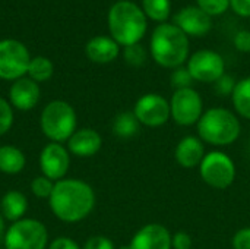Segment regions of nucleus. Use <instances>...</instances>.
Segmentation results:
<instances>
[{
	"mask_svg": "<svg viewBox=\"0 0 250 249\" xmlns=\"http://www.w3.org/2000/svg\"><path fill=\"white\" fill-rule=\"evenodd\" d=\"M53 214L66 223L86 219L95 207V192L83 181L62 179L54 183L48 198Z\"/></svg>",
	"mask_w": 250,
	"mask_h": 249,
	"instance_id": "f257e3e1",
	"label": "nucleus"
},
{
	"mask_svg": "<svg viewBox=\"0 0 250 249\" xmlns=\"http://www.w3.org/2000/svg\"><path fill=\"white\" fill-rule=\"evenodd\" d=\"M149 50L161 68L177 69L189 59V37L174 23H160L152 31Z\"/></svg>",
	"mask_w": 250,
	"mask_h": 249,
	"instance_id": "f03ea898",
	"label": "nucleus"
},
{
	"mask_svg": "<svg viewBox=\"0 0 250 249\" xmlns=\"http://www.w3.org/2000/svg\"><path fill=\"white\" fill-rule=\"evenodd\" d=\"M146 19L142 7L133 1H116L108 10V29L111 38L123 47L141 43L148 28Z\"/></svg>",
	"mask_w": 250,
	"mask_h": 249,
	"instance_id": "7ed1b4c3",
	"label": "nucleus"
},
{
	"mask_svg": "<svg viewBox=\"0 0 250 249\" xmlns=\"http://www.w3.org/2000/svg\"><path fill=\"white\" fill-rule=\"evenodd\" d=\"M240 122L234 113L223 107H214L204 112L198 122V134L204 142L224 147L236 142L240 136Z\"/></svg>",
	"mask_w": 250,
	"mask_h": 249,
	"instance_id": "20e7f679",
	"label": "nucleus"
},
{
	"mask_svg": "<svg viewBox=\"0 0 250 249\" xmlns=\"http://www.w3.org/2000/svg\"><path fill=\"white\" fill-rule=\"evenodd\" d=\"M76 125L78 120L73 107L63 100L48 103L41 112L40 126L42 134L51 142L62 144L69 141L76 131Z\"/></svg>",
	"mask_w": 250,
	"mask_h": 249,
	"instance_id": "39448f33",
	"label": "nucleus"
},
{
	"mask_svg": "<svg viewBox=\"0 0 250 249\" xmlns=\"http://www.w3.org/2000/svg\"><path fill=\"white\" fill-rule=\"evenodd\" d=\"M48 232L35 219H21L6 229L3 236L4 249H45Z\"/></svg>",
	"mask_w": 250,
	"mask_h": 249,
	"instance_id": "423d86ee",
	"label": "nucleus"
},
{
	"mask_svg": "<svg viewBox=\"0 0 250 249\" xmlns=\"http://www.w3.org/2000/svg\"><path fill=\"white\" fill-rule=\"evenodd\" d=\"M199 173L207 185L215 189H227L236 179V166L227 154L211 151L199 164Z\"/></svg>",
	"mask_w": 250,
	"mask_h": 249,
	"instance_id": "0eeeda50",
	"label": "nucleus"
},
{
	"mask_svg": "<svg viewBox=\"0 0 250 249\" xmlns=\"http://www.w3.org/2000/svg\"><path fill=\"white\" fill-rule=\"evenodd\" d=\"M28 48L18 40H0V79L16 81L23 78L31 62Z\"/></svg>",
	"mask_w": 250,
	"mask_h": 249,
	"instance_id": "6e6552de",
	"label": "nucleus"
},
{
	"mask_svg": "<svg viewBox=\"0 0 250 249\" xmlns=\"http://www.w3.org/2000/svg\"><path fill=\"white\" fill-rule=\"evenodd\" d=\"M188 70L193 81L215 84L226 73V62L223 56L214 50H198L188 59Z\"/></svg>",
	"mask_w": 250,
	"mask_h": 249,
	"instance_id": "1a4fd4ad",
	"label": "nucleus"
},
{
	"mask_svg": "<svg viewBox=\"0 0 250 249\" xmlns=\"http://www.w3.org/2000/svg\"><path fill=\"white\" fill-rule=\"evenodd\" d=\"M170 112L173 120L180 126L198 123L204 114V103L199 92L193 88L176 90L170 101Z\"/></svg>",
	"mask_w": 250,
	"mask_h": 249,
	"instance_id": "9d476101",
	"label": "nucleus"
},
{
	"mask_svg": "<svg viewBox=\"0 0 250 249\" xmlns=\"http://www.w3.org/2000/svg\"><path fill=\"white\" fill-rule=\"evenodd\" d=\"M133 113L141 125L149 128H157L164 125L171 116L170 103L163 95L154 92L142 95L136 101L133 107Z\"/></svg>",
	"mask_w": 250,
	"mask_h": 249,
	"instance_id": "9b49d317",
	"label": "nucleus"
},
{
	"mask_svg": "<svg viewBox=\"0 0 250 249\" xmlns=\"http://www.w3.org/2000/svg\"><path fill=\"white\" fill-rule=\"evenodd\" d=\"M70 167V156L69 150H66L62 144L50 142L47 144L40 154V169L42 176L51 179L53 182H59L64 179Z\"/></svg>",
	"mask_w": 250,
	"mask_h": 249,
	"instance_id": "f8f14e48",
	"label": "nucleus"
},
{
	"mask_svg": "<svg viewBox=\"0 0 250 249\" xmlns=\"http://www.w3.org/2000/svg\"><path fill=\"white\" fill-rule=\"evenodd\" d=\"M173 23L188 37H204L212 28V16L198 6H185L174 15Z\"/></svg>",
	"mask_w": 250,
	"mask_h": 249,
	"instance_id": "ddd939ff",
	"label": "nucleus"
},
{
	"mask_svg": "<svg viewBox=\"0 0 250 249\" xmlns=\"http://www.w3.org/2000/svg\"><path fill=\"white\" fill-rule=\"evenodd\" d=\"M129 249H171V233L163 225L149 223L135 233Z\"/></svg>",
	"mask_w": 250,
	"mask_h": 249,
	"instance_id": "4468645a",
	"label": "nucleus"
},
{
	"mask_svg": "<svg viewBox=\"0 0 250 249\" xmlns=\"http://www.w3.org/2000/svg\"><path fill=\"white\" fill-rule=\"evenodd\" d=\"M40 87L35 81L31 78H19L13 81L10 90H9V100L10 106L22 110V112H29L32 110L38 101H40Z\"/></svg>",
	"mask_w": 250,
	"mask_h": 249,
	"instance_id": "2eb2a0df",
	"label": "nucleus"
},
{
	"mask_svg": "<svg viewBox=\"0 0 250 249\" xmlns=\"http://www.w3.org/2000/svg\"><path fill=\"white\" fill-rule=\"evenodd\" d=\"M101 145H103L101 135L91 128L76 129L75 134L67 141V148L70 154L82 158L95 156L101 150Z\"/></svg>",
	"mask_w": 250,
	"mask_h": 249,
	"instance_id": "dca6fc26",
	"label": "nucleus"
},
{
	"mask_svg": "<svg viewBox=\"0 0 250 249\" xmlns=\"http://www.w3.org/2000/svg\"><path fill=\"white\" fill-rule=\"evenodd\" d=\"M205 157V147L201 138L185 136L179 141L174 150V158L179 166L185 169H193L202 163Z\"/></svg>",
	"mask_w": 250,
	"mask_h": 249,
	"instance_id": "f3484780",
	"label": "nucleus"
},
{
	"mask_svg": "<svg viewBox=\"0 0 250 249\" xmlns=\"http://www.w3.org/2000/svg\"><path fill=\"white\" fill-rule=\"evenodd\" d=\"M85 53L88 59L94 63L105 65L117 59V56L120 54V45L111 37L98 35L88 41Z\"/></svg>",
	"mask_w": 250,
	"mask_h": 249,
	"instance_id": "a211bd4d",
	"label": "nucleus"
},
{
	"mask_svg": "<svg viewBox=\"0 0 250 249\" xmlns=\"http://www.w3.org/2000/svg\"><path fill=\"white\" fill-rule=\"evenodd\" d=\"M28 210V200L19 191H9L3 195L0 201V213L6 220L18 222L23 219Z\"/></svg>",
	"mask_w": 250,
	"mask_h": 249,
	"instance_id": "6ab92c4d",
	"label": "nucleus"
},
{
	"mask_svg": "<svg viewBox=\"0 0 250 249\" xmlns=\"http://www.w3.org/2000/svg\"><path fill=\"white\" fill-rule=\"evenodd\" d=\"M26 163L25 154L13 145L0 147V172L6 175H16L23 170Z\"/></svg>",
	"mask_w": 250,
	"mask_h": 249,
	"instance_id": "aec40b11",
	"label": "nucleus"
},
{
	"mask_svg": "<svg viewBox=\"0 0 250 249\" xmlns=\"http://www.w3.org/2000/svg\"><path fill=\"white\" fill-rule=\"evenodd\" d=\"M139 120L136 119L133 112H122L113 120V132L116 136L129 139L139 132Z\"/></svg>",
	"mask_w": 250,
	"mask_h": 249,
	"instance_id": "412c9836",
	"label": "nucleus"
},
{
	"mask_svg": "<svg viewBox=\"0 0 250 249\" xmlns=\"http://www.w3.org/2000/svg\"><path fill=\"white\" fill-rule=\"evenodd\" d=\"M231 100L236 112L242 117L250 119V76L240 79L236 84V88L231 94Z\"/></svg>",
	"mask_w": 250,
	"mask_h": 249,
	"instance_id": "4be33fe9",
	"label": "nucleus"
},
{
	"mask_svg": "<svg viewBox=\"0 0 250 249\" xmlns=\"http://www.w3.org/2000/svg\"><path fill=\"white\" fill-rule=\"evenodd\" d=\"M142 10L145 16L154 22L166 23L171 13L170 0H142Z\"/></svg>",
	"mask_w": 250,
	"mask_h": 249,
	"instance_id": "5701e85b",
	"label": "nucleus"
},
{
	"mask_svg": "<svg viewBox=\"0 0 250 249\" xmlns=\"http://www.w3.org/2000/svg\"><path fill=\"white\" fill-rule=\"evenodd\" d=\"M54 73V66H53V62L44 56H37V57H32L31 62H29V66H28V78H31L32 81H35L37 84L38 82H45L48 81Z\"/></svg>",
	"mask_w": 250,
	"mask_h": 249,
	"instance_id": "b1692460",
	"label": "nucleus"
},
{
	"mask_svg": "<svg viewBox=\"0 0 250 249\" xmlns=\"http://www.w3.org/2000/svg\"><path fill=\"white\" fill-rule=\"evenodd\" d=\"M123 57L127 65H130L133 68H141L146 62V50L139 43L133 44V45H127V47H125Z\"/></svg>",
	"mask_w": 250,
	"mask_h": 249,
	"instance_id": "393cba45",
	"label": "nucleus"
},
{
	"mask_svg": "<svg viewBox=\"0 0 250 249\" xmlns=\"http://www.w3.org/2000/svg\"><path fill=\"white\" fill-rule=\"evenodd\" d=\"M196 6L209 16H220L230 9V0H196Z\"/></svg>",
	"mask_w": 250,
	"mask_h": 249,
	"instance_id": "a878e982",
	"label": "nucleus"
},
{
	"mask_svg": "<svg viewBox=\"0 0 250 249\" xmlns=\"http://www.w3.org/2000/svg\"><path fill=\"white\" fill-rule=\"evenodd\" d=\"M54 188V182L45 176H38L31 182V191L37 198H50Z\"/></svg>",
	"mask_w": 250,
	"mask_h": 249,
	"instance_id": "bb28decb",
	"label": "nucleus"
},
{
	"mask_svg": "<svg viewBox=\"0 0 250 249\" xmlns=\"http://www.w3.org/2000/svg\"><path fill=\"white\" fill-rule=\"evenodd\" d=\"M13 125V110L10 103L0 97V136L7 134Z\"/></svg>",
	"mask_w": 250,
	"mask_h": 249,
	"instance_id": "cd10ccee",
	"label": "nucleus"
},
{
	"mask_svg": "<svg viewBox=\"0 0 250 249\" xmlns=\"http://www.w3.org/2000/svg\"><path fill=\"white\" fill-rule=\"evenodd\" d=\"M192 82H193V78L192 75L189 73L188 68H177L174 69V72L171 73V85L176 88V90H183V88H192Z\"/></svg>",
	"mask_w": 250,
	"mask_h": 249,
	"instance_id": "c85d7f7f",
	"label": "nucleus"
},
{
	"mask_svg": "<svg viewBox=\"0 0 250 249\" xmlns=\"http://www.w3.org/2000/svg\"><path fill=\"white\" fill-rule=\"evenodd\" d=\"M236 81L231 75H223L217 82H215V91L221 95V97H226V95H231L234 88H236Z\"/></svg>",
	"mask_w": 250,
	"mask_h": 249,
	"instance_id": "c756f323",
	"label": "nucleus"
},
{
	"mask_svg": "<svg viewBox=\"0 0 250 249\" xmlns=\"http://www.w3.org/2000/svg\"><path fill=\"white\" fill-rule=\"evenodd\" d=\"M83 249H116L113 241H110L108 238L105 236H92L89 238L85 245H83Z\"/></svg>",
	"mask_w": 250,
	"mask_h": 249,
	"instance_id": "7c9ffc66",
	"label": "nucleus"
},
{
	"mask_svg": "<svg viewBox=\"0 0 250 249\" xmlns=\"http://www.w3.org/2000/svg\"><path fill=\"white\" fill-rule=\"evenodd\" d=\"M234 47L242 51V53H249L250 51V31L248 29H242L234 35Z\"/></svg>",
	"mask_w": 250,
	"mask_h": 249,
	"instance_id": "2f4dec72",
	"label": "nucleus"
},
{
	"mask_svg": "<svg viewBox=\"0 0 250 249\" xmlns=\"http://www.w3.org/2000/svg\"><path fill=\"white\" fill-rule=\"evenodd\" d=\"M234 249H250V227L240 229L233 238Z\"/></svg>",
	"mask_w": 250,
	"mask_h": 249,
	"instance_id": "473e14b6",
	"label": "nucleus"
},
{
	"mask_svg": "<svg viewBox=\"0 0 250 249\" xmlns=\"http://www.w3.org/2000/svg\"><path fill=\"white\" fill-rule=\"evenodd\" d=\"M171 248L192 249V238L186 232H177L171 236Z\"/></svg>",
	"mask_w": 250,
	"mask_h": 249,
	"instance_id": "72a5a7b5",
	"label": "nucleus"
},
{
	"mask_svg": "<svg viewBox=\"0 0 250 249\" xmlns=\"http://www.w3.org/2000/svg\"><path fill=\"white\" fill-rule=\"evenodd\" d=\"M230 9L242 18H250V0H230Z\"/></svg>",
	"mask_w": 250,
	"mask_h": 249,
	"instance_id": "f704fd0d",
	"label": "nucleus"
},
{
	"mask_svg": "<svg viewBox=\"0 0 250 249\" xmlns=\"http://www.w3.org/2000/svg\"><path fill=\"white\" fill-rule=\"evenodd\" d=\"M48 249H81V248H79V245H78L73 239L62 236V238L54 239V241L51 242V245H50V248Z\"/></svg>",
	"mask_w": 250,
	"mask_h": 249,
	"instance_id": "c9c22d12",
	"label": "nucleus"
},
{
	"mask_svg": "<svg viewBox=\"0 0 250 249\" xmlns=\"http://www.w3.org/2000/svg\"><path fill=\"white\" fill-rule=\"evenodd\" d=\"M4 217L1 216V213H0V236H4V233H6V225H4Z\"/></svg>",
	"mask_w": 250,
	"mask_h": 249,
	"instance_id": "e433bc0d",
	"label": "nucleus"
},
{
	"mask_svg": "<svg viewBox=\"0 0 250 249\" xmlns=\"http://www.w3.org/2000/svg\"><path fill=\"white\" fill-rule=\"evenodd\" d=\"M119 249H129V245H126V247H120Z\"/></svg>",
	"mask_w": 250,
	"mask_h": 249,
	"instance_id": "4c0bfd02",
	"label": "nucleus"
}]
</instances>
